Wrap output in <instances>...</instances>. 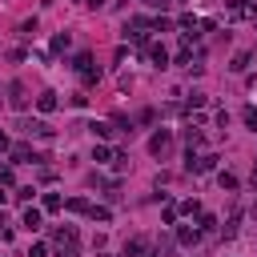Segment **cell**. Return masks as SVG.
I'll return each mask as SVG.
<instances>
[{
  "label": "cell",
  "instance_id": "obj_13",
  "mask_svg": "<svg viewBox=\"0 0 257 257\" xmlns=\"http://www.w3.org/2000/svg\"><path fill=\"white\" fill-rule=\"evenodd\" d=\"M116 157V149H108V145H96L92 149V161H112Z\"/></svg>",
  "mask_w": 257,
  "mask_h": 257
},
{
  "label": "cell",
  "instance_id": "obj_5",
  "mask_svg": "<svg viewBox=\"0 0 257 257\" xmlns=\"http://www.w3.org/2000/svg\"><path fill=\"white\" fill-rule=\"evenodd\" d=\"M24 133H28V137H40V141H52V128H48L44 120H24Z\"/></svg>",
  "mask_w": 257,
  "mask_h": 257
},
{
  "label": "cell",
  "instance_id": "obj_15",
  "mask_svg": "<svg viewBox=\"0 0 257 257\" xmlns=\"http://www.w3.org/2000/svg\"><path fill=\"white\" fill-rule=\"evenodd\" d=\"M229 68H233V72H245V68H249V52H237V56H233V64H229Z\"/></svg>",
  "mask_w": 257,
  "mask_h": 257
},
{
  "label": "cell",
  "instance_id": "obj_8",
  "mask_svg": "<svg viewBox=\"0 0 257 257\" xmlns=\"http://www.w3.org/2000/svg\"><path fill=\"white\" fill-rule=\"evenodd\" d=\"M145 249H149V241H145V237H133V241H124V257H141Z\"/></svg>",
  "mask_w": 257,
  "mask_h": 257
},
{
  "label": "cell",
  "instance_id": "obj_6",
  "mask_svg": "<svg viewBox=\"0 0 257 257\" xmlns=\"http://www.w3.org/2000/svg\"><path fill=\"white\" fill-rule=\"evenodd\" d=\"M8 104H12V108H24V104H28V96H24V84H16V80L8 84Z\"/></svg>",
  "mask_w": 257,
  "mask_h": 257
},
{
  "label": "cell",
  "instance_id": "obj_11",
  "mask_svg": "<svg viewBox=\"0 0 257 257\" xmlns=\"http://www.w3.org/2000/svg\"><path fill=\"white\" fill-rule=\"evenodd\" d=\"M20 225L36 233V229H40V209H24V221H20Z\"/></svg>",
  "mask_w": 257,
  "mask_h": 257
},
{
  "label": "cell",
  "instance_id": "obj_1",
  "mask_svg": "<svg viewBox=\"0 0 257 257\" xmlns=\"http://www.w3.org/2000/svg\"><path fill=\"white\" fill-rule=\"evenodd\" d=\"M52 245H56V257H76V229L72 225L52 229Z\"/></svg>",
  "mask_w": 257,
  "mask_h": 257
},
{
  "label": "cell",
  "instance_id": "obj_7",
  "mask_svg": "<svg viewBox=\"0 0 257 257\" xmlns=\"http://www.w3.org/2000/svg\"><path fill=\"white\" fill-rule=\"evenodd\" d=\"M149 56H153L157 68H169V52H165V44H149Z\"/></svg>",
  "mask_w": 257,
  "mask_h": 257
},
{
  "label": "cell",
  "instance_id": "obj_2",
  "mask_svg": "<svg viewBox=\"0 0 257 257\" xmlns=\"http://www.w3.org/2000/svg\"><path fill=\"white\" fill-rule=\"evenodd\" d=\"M185 169H189V173H213V169H217V157H213V153H189Z\"/></svg>",
  "mask_w": 257,
  "mask_h": 257
},
{
  "label": "cell",
  "instance_id": "obj_19",
  "mask_svg": "<svg viewBox=\"0 0 257 257\" xmlns=\"http://www.w3.org/2000/svg\"><path fill=\"white\" fill-rule=\"evenodd\" d=\"M88 217H92V221H108V209H104V205H92Z\"/></svg>",
  "mask_w": 257,
  "mask_h": 257
},
{
  "label": "cell",
  "instance_id": "obj_23",
  "mask_svg": "<svg viewBox=\"0 0 257 257\" xmlns=\"http://www.w3.org/2000/svg\"><path fill=\"white\" fill-rule=\"evenodd\" d=\"M28 257H48V245H40V241H36V245L28 249Z\"/></svg>",
  "mask_w": 257,
  "mask_h": 257
},
{
  "label": "cell",
  "instance_id": "obj_18",
  "mask_svg": "<svg viewBox=\"0 0 257 257\" xmlns=\"http://www.w3.org/2000/svg\"><path fill=\"white\" fill-rule=\"evenodd\" d=\"M68 44H72V36H68V32H60V36H56V40H52V48H56V52H64V48H68Z\"/></svg>",
  "mask_w": 257,
  "mask_h": 257
},
{
  "label": "cell",
  "instance_id": "obj_25",
  "mask_svg": "<svg viewBox=\"0 0 257 257\" xmlns=\"http://www.w3.org/2000/svg\"><path fill=\"white\" fill-rule=\"evenodd\" d=\"M0 185H12V169H0Z\"/></svg>",
  "mask_w": 257,
  "mask_h": 257
},
{
  "label": "cell",
  "instance_id": "obj_10",
  "mask_svg": "<svg viewBox=\"0 0 257 257\" xmlns=\"http://www.w3.org/2000/svg\"><path fill=\"white\" fill-rule=\"evenodd\" d=\"M36 108H40V112H52V108H56V92H40V96H36Z\"/></svg>",
  "mask_w": 257,
  "mask_h": 257
},
{
  "label": "cell",
  "instance_id": "obj_3",
  "mask_svg": "<svg viewBox=\"0 0 257 257\" xmlns=\"http://www.w3.org/2000/svg\"><path fill=\"white\" fill-rule=\"evenodd\" d=\"M257 16V0H229V20H249Z\"/></svg>",
  "mask_w": 257,
  "mask_h": 257
},
{
  "label": "cell",
  "instance_id": "obj_26",
  "mask_svg": "<svg viewBox=\"0 0 257 257\" xmlns=\"http://www.w3.org/2000/svg\"><path fill=\"white\" fill-rule=\"evenodd\" d=\"M4 149H8V137H4V133H0V153H4Z\"/></svg>",
  "mask_w": 257,
  "mask_h": 257
},
{
  "label": "cell",
  "instance_id": "obj_27",
  "mask_svg": "<svg viewBox=\"0 0 257 257\" xmlns=\"http://www.w3.org/2000/svg\"><path fill=\"white\" fill-rule=\"evenodd\" d=\"M157 4H177V0H157Z\"/></svg>",
  "mask_w": 257,
  "mask_h": 257
},
{
  "label": "cell",
  "instance_id": "obj_12",
  "mask_svg": "<svg viewBox=\"0 0 257 257\" xmlns=\"http://www.w3.org/2000/svg\"><path fill=\"white\" fill-rule=\"evenodd\" d=\"M12 161H16V165H24V161H36V157H32V149H28V145H16V149H12Z\"/></svg>",
  "mask_w": 257,
  "mask_h": 257
},
{
  "label": "cell",
  "instance_id": "obj_20",
  "mask_svg": "<svg viewBox=\"0 0 257 257\" xmlns=\"http://www.w3.org/2000/svg\"><path fill=\"white\" fill-rule=\"evenodd\" d=\"M153 28H157V32H169V28H173V20H169V16H157V20H153Z\"/></svg>",
  "mask_w": 257,
  "mask_h": 257
},
{
  "label": "cell",
  "instance_id": "obj_22",
  "mask_svg": "<svg viewBox=\"0 0 257 257\" xmlns=\"http://www.w3.org/2000/svg\"><path fill=\"white\" fill-rule=\"evenodd\" d=\"M205 104V92H189V108H201Z\"/></svg>",
  "mask_w": 257,
  "mask_h": 257
},
{
  "label": "cell",
  "instance_id": "obj_24",
  "mask_svg": "<svg viewBox=\"0 0 257 257\" xmlns=\"http://www.w3.org/2000/svg\"><path fill=\"white\" fill-rule=\"evenodd\" d=\"M245 124H253V128H257V108H245Z\"/></svg>",
  "mask_w": 257,
  "mask_h": 257
},
{
  "label": "cell",
  "instance_id": "obj_28",
  "mask_svg": "<svg viewBox=\"0 0 257 257\" xmlns=\"http://www.w3.org/2000/svg\"><path fill=\"white\" fill-rule=\"evenodd\" d=\"M149 4H157V0H149Z\"/></svg>",
  "mask_w": 257,
  "mask_h": 257
},
{
  "label": "cell",
  "instance_id": "obj_9",
  "mask_svg": "<svg viewBox=\"0 0 257 257\" xmlns=\"http://www.w3.org/2000/svg\"><path fill=\"white\" fill-rule=\"evenodd\" d=\"M197 237H201V229H189V225L177 229V241H181V245H197Z\"/></svg>",
  "mask_w": 257,
  "mask_h": 257
},
{
  "label": "cell",
  "instance_id": "obj_17",
  "mask_svg": "<svg viewBox=\"0 0 257 257\" xmlns=\"http://www.w3.org/2000/svg\"><path fill=\"white\" fill-rule=\"evenodd\" d=\"M68 209H72V213H88V209H92V205H88V201H84V197H72V201H68Z\"/></svg>",
  "mask_w": 257,
  "mask_h": 257
},
{
  "label": "cell",
  "instance_id": "obj_21",
  "mask_svg": "<svg viewBox=\"0 0 257 257\" xmlns=\"http://www.w3.org/2000/svg\"><path fill=\"white\" fill-rule=\"evenodd\" d=\"M44 209H48V213H56V209H60V197H56V193H48V197H44Z\"/></svg>",
  "mask_w": 257,
  "mask_h": 257
},
{
  "label": "cell",
  "instance_id": "obj_4",
  "mask_svg": "<svg viewBox=\"0 0 257 257\" xmlns=\"http://www.w3.org/2000/svg\"><path fill=\"white\" fill-rule=\"evenodd\" d=\"M149 149H153V157H165V153L173 149V133H169V128H161V133H153V141H149Z\"/></svg>",
  "mask_w": 257,
  "mask_h": 257
},
{
  "label": "cell",
  "instance_id": "obj_16",
  "mask_svg": "<svg viewBox=\"0 0 257 257\" xmlns=\"http://www.w3.org/2000/svg\"><path fill=\"white\" fill-rule=\"evenodd\" d=\"M185 141H189V153H193V149H197V145H201V141H205V137H201V133H197V128H185Z\"/></svg>",
  "mask_w": 257,
  "mask_h": 257
},
{
  "label": "cell",
  "instance_id": "obj_14",
  "mask_svg": "<svg viewBox=\"0 0 257 257\" xmlns=\"http://www.w3.org/2000/svg\"><path fill=\"white\" fill-rule=\"evenodd\" d=\"M197 229H201V233H213V229H217V217H213V213H201Z\"/></svg>",
  "mask_w": 257,
  "mask_h": 257
}]
</instances>
